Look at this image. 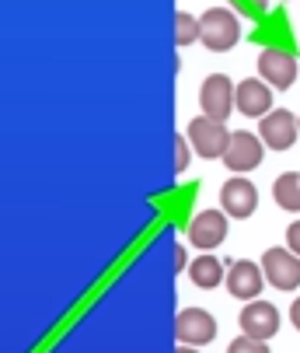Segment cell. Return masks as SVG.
<instances>
[{
	"instance_id": "obj_24",
	"label": "cell",
	"mask_w": 300,
	"mask_h": 353,
	"mask_svg": "<svg viewBox=\"0 0 300 353\" xmlns=\"http://www.w3.org/2000/svg\"><path fill=\"white\" fill-rule=\"evenodd\" d=\"M297 130H300V116H297Z\"/></svg>"
},
{
	"instance_id": "obj_18",
	"label": "cell",
	"mask_w": 300,
	"mask_h": 353,
	"mask_svg": "<svg viewBox=\"0 0 300 353\" xmlns=\"http://www.w3.org/2000/svg\"><path fill=\"white\" fill-rule=\"evenodd\" d=\"M175 150H178V158H175V172H185L189 161H192V143H185V133L175 137Z\"/></svg>"
},
{
	"instance_id": "obj_9",
	"label": "cell",
	"mask_w": 300,
	"mask_h": 353,
	"mask_svg": "<svg viewBox=\"0 0 300 353\" xmlns=\"http://www.w3.org/2000/svg\"><path fill=\"white\" fill-rule=\"evenodd\" d=\"M259 77L269 84V88H290L297 81V57L290 49H279V46H269L259 53Z\"/></svg>"
},
{
	"instance_id": "obj_16",
	"label": "cell",
	"mask_w": 300,
	"mask_h": 353,
	"mask_svg": "<svg viewBox=\"0 0 300 353\" xmlns=\"http://www.w3.org/2000/svg\"><path fill=\"white\" fill-rule=\"evenodd\" d=\"M175 42H178V46L199 42V18H195V14H189V11H178V14H175Z\"/></svg>"
},
{
	"instance_id": "obj_13",
	"label": "cell",
	"mask_w": 300,
	"mask_h": 353,
	"mask_svg": "<svg viewBox=\"0 0 300 353\" xmlns=\"http://www.w3.org/2000/svg\"><path fill=\"white\" fill-rule=\"evenodd\" d=\"M234 105L241 116H252V119H262L272 112V88L262 81V77H248L237 84L234 91Z\"/></svg>"
},
{
	"instance_id": "obj_2",
	"label": "cell",
	"mask_w": 300,
	"mask_h": 353,
	"mask_svg": "<svg viewBox=\"0 0 300 353\" xmlns=\"http://www.w3.org/2000/svg\"><path fill=\"white\" fill-rule=\"evenodd\" d=\"M189 143H192V150L199 158H206V161H224V154H227V143H231V130L224 126V123H217V119H206V116H195L192 123H189Z\"/></svg>"
},
{
	"instance_id": "obj_3",
	"label": "cell",
	"mask_w": 300,
	"mask_h": 353,
	"mask_svg": "<svg viewBox=\"0 0 300 353\" xmlns=\"http://www.w3.org/2000/svg\"><path fill=\"white\" fill-rule=\"evenodd\" d=\"M234 91L237 84L224 74H210L203 84H199V109H203L206 119H217V123H227V116L237 109L234 105Z\"/></svg>"
},
{
	"instance_id": "obj_25",
	"label": "cell",
	"mask_w": 300,
	"mask_h": 353,
	"mask_svg": "<svg viewBox=\"0 0 300 353\" xmlns=\"http://www.w3.org/2000/svg\"><path fill=\"white\" fill-rule=\"evenodd\" d=\"M283 4H290V0H283Z\"/></svg>"
},
{
	"instance_id": "obj_23",
	"label": "cell",
	"mask_w": 300,
	"mask_h": 353,
	"mask_svg": "<svg viewBox=\"0 0 300 353\" xmlns=\"http://www.w3.org/2000/svg\"><path fill=\"white\" fill-rule=\"evenodd\" d=\"M175 353H199V346H178Z\"/></svg>"
},
{
	"instance_id": "obj_11",
	"label": "cell",
	"mask_w": 300,
	"mask_h": 353,
	"mask_svg": "<svg viewBox=\"0 0 300 353\" xmlns=\"http://www.w3.org/2000/svg\"><path fill=\"white\" fill-rule=\"evenodd\" d=\"M227 238V214L224 210H199L189 221V241L203 252H213Z\"/></svg>"
},
{
	"instance_id": "obj_21",
	"label": "cell",
	"mask_w": 300,
	"mask_h": 353,
	"mask_svg": "<svg viewBox=\"0 0 300 353\" xmlns=\"http://www.w3.org/2000/svg\"><path fill=\"white\" fill-rule=\"evenodd\" d=\"M241 4H244L248 11H255V14H262V11H266V4H269V0H241Z\"/></svg>"
},
{
	"instance_id": "obj_8",
	"label": "cell",
	"mask_w": 300,
	"mask_h": 353,
	"mask_svg": "<svg viewBox=\"0 0 300 353\" xmlns=\"http://www.w3.org/2000/svg\"><path fill=\"white\" fill-rule=\"evenodd\" d=\"M262 273L276 290H297L300 287V256H293L290 248H266Z\"/></svg>"
},
{
	"instance_id": "obj_1",
	"label": "cell",
	"mask_w": 300,
	"mask_h": 353,
	"mask_svg": "<svg viewBox=\"0 0 300 353\" xmlns=\"http://www.w3.org/2000/svg\"><path fill=\"white\" fill-rule=\"evenodd\" d=\"M241 39V21L234 18L231 8H210L199 18V42H203L210 53H227Z\"/></svg>"
},
{
	"instance_id": "obj_12",
	"label": "cell",
	"mask_w": 300,
	"mask_h": 353,
	"mask_svg": "<svg viewBox=\"0 0 300 353\" xmlns=\"http://www.w3.org/2000/svg\"><path fill=\"white\" fill-rule=\"evenodd\" d=\"M262 287H266L262 263L237 259V263L227 270V290H231V297H237V301H259Z\"/></svg>"
},
{
	"instance_id": "obj_22",
	"label": "cell",
	"mask_w": 300,
	"mask_h": 353,
	"mask_svg": "<svg viewBox=\"0 0 300 353\" xmlns=\"http://www.w3.org/2000/svg\"><path fill=\"white\" fill-rule=\"evenodd\" d=\"M175 266L185 273V248H182V245H175Z\"/></svg>"
},
{
	"instance_id": "obj_15",
	"label": "cell",
	"mask_w": 300,
	"mask_h": 353,
	"mask_svg": "<svg viewBox=\"0 0 300 353\" xmlns=\"http://www.w3.org/2000/svg\"><path fill=\"white\" fill-rule=\"evenodd\" d=\"M272 199L283 210L300 214V172H283L272 185Z\"/></svg>"
},
{
	"instance_id": "obj_14",
	"label": "cell",
	"mask_w": 300,
	"mask_h": 353,
	"mask_svg": "<svg viewBox=\"0 0 300 353\" xmlns=\"http://www.w3.org/2000/svg\"><path fill=\"white\" fill-rule=\"evenodd\" d=\"M189 280L195 283V287H203V290H213L220 280H227L224 276V266H220V259L213 256V252H203L199 259H192L189 263Z\"/></svg>"
},
{
	"instance_id": "obj_20",
	"label": "cell",
	"mask_w": 300,
	"mask_h": 353,
	"mask_svg": "<svg viewBox=\"0 0 300 353\" xmlns=\"http://www.w3.org/2000/svg\"><path fill=\"white\" fill-rule=\"evenodd\" d=\"M290 322H293V329L300 332V297H297L293 305H290Z\"/></svg>"
},
{
	"instance_id": "obj_19",
	"label": "cell",
	"mask_w": 300,
	"mask_h": 353,
	"mask_svg": "<svg viewBox=\"0 0 300 353\" xmlns=\"http://www.w3.org/2000/svg\"><path fill=\"white\" fill-rule=\"evenodd\" d=\"M286 248L293 252V256H300V221H293L286 228Z\"/></svg>"
},
{
	"instance_id": "obj_5",
	"label": "cell",
	"mask_w": 300,
	"mask_h": 353,
	"mask_svg": "<svg viewBox=\"0 0 300 353\" xmlns=\"http://www.w3.org/2000/svg\"><path fill=\"white\" fill-rule=\"evenodd\" d=\"M259 207V189L248 182L244 175H234L220 185V210L234 221H248Z\"/></svg>"
},
{
	"instance_id": "obj_7",
	"label": "cell",
	"mask_w": 300,
	"mask_h": 353,
	"mask_svg": "<svg viewBox=\"0 0 300 353\" xmlns=\"http://www.w3.org/2000/svg\"><path fill=\"white\" fill-rule=\"evenodd\" d=\"M175 336L178 346H206L217 339V319L206 308H185L175 319Z\"/></svg>"
},
{
	"instance_id": "obj_10",
	"label": "cell",
	"mask_w": 300,
	"mask_h": 353,
	"mask_svg": "<svg viewBox=\"0 0 300 353\" xmlns=\"http://www.w3.org/2000/svg\"><path fill=\"white\" fill-rule=\"evenodd\" d=\"M297 116L290 109H272L269 116L259 119V140L269 147V150H290L293 140H297Z\"/></svg>"
},
{
	"instance_id": "obj_4",
	"label": "cell",
	"mask_w": 300,
	"mask_h": 353,
	"mask_svg": "<svg viewBox=\"0 0 300 353\" xmlns=\"http://www.w3.org/2000/svg\"><path fill=\"white\" fill-rule=\"evenodd\" d=\"M266 158V143L259 140V133H231V143H227V154H224V165L234 172V175H248L255 172Z\"/></svg>"
},
{
	"instance_id": "obj_17",
	"label": "cell",
	"mask_w": 300,
	"mask_h": 353,
	"mask_svg": "<svg viewBox=\"0 0 300 353\" xmlns=\"http://www.w3.org/2000/svg\"><path fill=\"white\" fill-rule=\"evenodd\" d=\"M227 353H269V343L252 339V336H237V339L227 346Z\"/></svg>"
},
{
	"instance_id": "obj_6",
	"label": "cell",
	"mask_w": 300,
	"mask_h": 353,
	"mask_svg": "<svg viewBox=\"0 0 300 353\" xmlns=\"http://www.w3.org/2000/svg\"><path fill=\"white\" fill-rule=\"evenodd\" d=\"M241 336H252V339H262L269 343L276 332H279V308L269 305V301H248L241 308Z\"/></svg>"
}]
</instances>
